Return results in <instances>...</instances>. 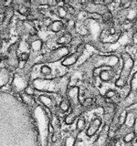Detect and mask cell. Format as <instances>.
<instances>
[{"mask_svg":"<svg viewBox=\"0 0 137 146\" xmlns=\"http://www.w3.org/2000/svg\"><path fill=\"white\" fill-rule=\"evenodd\" d=\"M120 64V59L115 55H99V54H92L86 60L80 64V68L82 70L84 73V76L90 81V77L93 76V72L100 68H115Z\"/></svg>","mask_w":137,"mask_h":146,"instance_id":"6da1fadb","label":"cell"},{"mask_svg":"<svg viewBox=\"0 0 137 146\" xmlns=\"http://www.w3.org/2000/svg\"><path fill=\"white\" fill-rule=\"evenodd\" d=\"M70 80V75L65 74L61 77L51 80L36 79L32 82L33 89L40 91H47L50 93H56L61 96L66 95L68 90V84Z\"/></svg>","mask_w":137,"mask_h":146,"instance_id":"7a4b0ae2","label":"cell"},{"mask_svg":"<svg viewBox=\"0 0 137 146\" xmlns=\"http://www.w3.org/2000/svg\"><path fill=\"white\" fill-rule=\"evenodd\" d=\"M33 116L39 131V144L40 146H48L49 127L50 124L48 112L46 111V110L44 108L38 105L33 110Z\"/></svg>","mask_w":137,"mask_h":146,"instance_id":"3957f363","label":"cell"},{"mask_svg":"<svg viewBox=\"0 0 137 146\" xmlns=\"http://www.w3.org/2000/svg\"><path fill=\"white\" fill-rule=\"evenodd\" d=\"M121 58L122 59V68L120 73V76L115 81V86L118 88H123L127 84V80L129 79L130 74L134 65V58L127 51H122L121 53Z\"/></svg>","mask_w":137,"mask_h":146,"instance_id":"277c9868","label":"cell"},{"mask_svg":"<svg viewBox=\"0 0 137 146\" xmlns=\"http://www.w3.org/2000/svg\"><path fill=\"white\" fill-rule=\"evenodd\" d=\"M116 18L119 25L134 23L137 19V2H132L129 7L122 8L118 11Z\"/></svg>","mask_w":137,"mask_h":146,"instance_id":"5b68a950","label":"cell"},{"mask_svg":"<svg viewBox=\"0 0 137 146\" xmlns=\"http://www.w3.org/2000/svg\"><path fill=\"white\" fill-rule=\"evenodd\" d=\"M81 7L84 11L90 13V14H95V15H99L102 17L106 13L110 12L109 8L107 6H105L102 3H98V2H90V1H83L80 2Z\"/></svg>","mask_w":137,"mask_h":146,"instance_id":"8992f818","label":"cell"},{"mask_svg":"<svg viewBox=\"0 0 137 146\" xmlns=\"http://www.w3.org/2000/svg\"><path fill=\"white\" fill-rule=\"evenodd\" d=\"M29 77L27 76V73L20 74V73H16L14 75L12 80V90L18 93H22L23 91L29 88Z\"/></svg>","mask_w":137,"mask_h":146,"instance_id":"52a82bcc","label":"cell"},{"mask_svg":"<svg viewBox=\"0 0 137 146\" xmlns=\"http://www.w3.org/2000/svg\"><path fill=\"white\" fill-rule=\"evenodd\" d=\"M70 49L67 46H61L50 51L47 56L43 57V62H56L63 58H66L70 54Z\"/></svg>","mask_w":137,"mask_h":146,"instance_id":"ba28073f","label":"cell"},{"mask_svg":"<svg viewBox=\"0 0 137 146\" xmlns=\"http://www.w3.org/2000/svg\"><path fill=\"white\" fill-rule=\"evenodd\" d=\"M137 103V91L130 90L128 95L124 99H122L120 102L116 105V113L121 114L123 111H125L127 108L131 107L132 105Z\"/></svg>","mask_w":137,"mask_h":146,"instance_id":"9c48e42d","label":"cell"},{"mask_svg":"<svg viewBox=\"0 0 137 146\" xmlns=\"http://www.w3.org/2000/svg\"><path fill=\"white\" fill-rule=\"evenodd\" d=\"M85 46H86V43L80 45V47H78L75 50V52L70 54L68 57H66L63 59L61 62L62 65L65 67H70L74 65V64H76V62L79 60V58L82 56V54H83L85 50Z\"/></svg>","mask_w":137,"mask_h":146,"instance_id":"30bf717a","label":"cell"},{"mask_svg":"<svg viewBox=\"0 0 137 146\" xmlns=\"http://www.w3.org/2000/svg\"><path fill=\"white\" fill-rule=\"evenodd\" d=\"M110 141V125L104 124L102 131L93 143V146H108Z\"/></svg>","mask_w":137,"mask_h":146,"instance_id":"8fae6325","label":"cell"},{"mask_svg":"<svg viewBox=\"0 0 137 146\" xmlns=\"http://www.w3.org/2000/svg\"><path fill=\"white\" fill-rule=\"evenodd\" d=\"M19 43H15L8 48V54L7 57V64L12 68H17L19 65V58H18L17 49Z\"/></svg>","mask_w":137,"mask_h":146,"instance_id":"7c38bea8","label":"cell"},{"mask_svg":"<svg viewBox=\"0 0 137 146\" xmlns=\"http://www.w3.org/2000/svg\"><path fill=\"white\" fill-rule=\"evenodd\" d=\"M17 29L19 32H22V33H25V34H29L30 36L37 34V29L34 24L32 23V21H29V20L20 21L18 23V25L17 26Z\"/></svg>","mask_w":137,"mask_h":146,"instance_id":"4fadbf2b","label":"cell"},{"mask_svg":"<svg viewBox=\"0 0 137 146\" xmlns=\"http://www.w3.org/2000/svg\"><path fill=\"white\" fill-rule=\"evenodd\" d=\"M39 100L42 103L44 106L49 110L50 111H54L57 109V103L52 97H50L49 95L42 94L39 96Z\"/></svg>","mask_w":137,"mask_h":146,"instance_id":"5bb4252c","label":"cell"},{"mask_svg":"<svg viewBox=\"0 0 137 146\" xmlns=\"http://www.w3.org/2000/svg\"><path fill=\"white\" fill-rule=\"evenodd\" d=\"M100 125H102V120L99 117H96L90 121V125L86 131V134L88 137H92L98 132Z\"/></svg>","mask_w":137,"mask_h":146,"instance_id":"9a60e30c","label":"cell"},{"mask_svg":"<svg viewBox=\"0 0 137 146\" xmlns=\"http://www.w3.org/2000/svg\"><path fill=\"white\" fill-rule=\"evenodd\" d=\"M99 76H100V79L102 81L109 82L116 76V71H115V70H113L112 68H106L105 70L100 72Z\"/></svg>","mask_w":137,"mask_h":146,"instance_id":"2e32d148","label":"cell"},{"mask_svg":"<svg viewBox=\"0 0 137 146\" xmlns=\"http://www.w3.org/2000/svg\"><path fill=\"white\" fill-rule=\"evenodd\" d=\"M137 119V111H127L126 117H125V121H124V124L127 128L134 131V126L135 121Z\"/></svg>","mask_w":137,"mask_h":146,"instance_id":"e0dca14e","label":"cell"},{"mask_svg":"<svg viewBox=\"0 0 137 146\" xmlns=\"http://www.w3.org/2000/svg\"><path fill=\"white\" fill-rule=\"evenodd\" d=\"M104 97L106 100H111V102H112L113 104H115V105H117L122 100L120 94H119L115 90H107L106 93H105Z\"/></svg>","mask_w":137,"mask_h":146,"instance_id":"ac0fdd59","label":"cell"},{"mask_svg":"<svg viewBox=\"0 0 137 146\" xmlns=\"http://www.w3.org/2000/svg\"><path fill=\"white\" fill-rule=\"evenodd\" d=\"M49 121H50V124H51L52 128L54 131L58 133V132L61 131V121H59V117L56 115V114H51L49 117Z\"/></svg>","mask_w":137,"mask_h":146,"instance_id":"d6986e66","label":"cell"},{"mask_svg":"<svg viewBox=\"0 0 137 146\" xmlns=\"http://www.w3.org/2000/svg\"><path fill=\"white\" fill-rule=\"evenodd\" d=\"M9 77H10V74L7 68H0V88L7 83Z\"/></svg>","mask_w":137,"mask_h":146,"instance_id":"ffe728a7","label":"cell"},{"mask_svg":"<svg viewBox=\"0 0 137 146\" xmlns=\"http://www.w3.org/2000/svg\"><path fill=\"white\" fill-rule=\"evenodd\" d=\"M72 39H73V36L70 33L67 32V33L62 35L61 36H59V38L57 39V43L59 45H62V46H66L68 44H70Z\"/></svg>","mask_w":137,"mask_h":146,"instance_id":"44dd1931","label":"cell"},{"mask_svg":"<svg viewBox=\"0 0 137 146\" xmlns=\"http://www.w3.org/2000/svg\"><path fill=\"white\" fill-rule=\"evenodd\" d=\"M64 27V23L61 20H55V21H52L51 23L49 24V26L48 27L49 30L50 31H53V32H59L61 30L63 29Z\"/></svg>","mask_w":137,"mask_h":146,"instance_id":"7402d4cb","label":"cell"},{"mask_svg":"<svg viewBox=\"0 0 137 146\" xmlns=\"http://www.w3.org/2000/svg\"><path fill=\"white\" fill-rule=\"evenodd\" d=\"M20 97H21L22 102H24L25 104L29 105V106H35V105H36L35 99L32 97L31 94H29L27 92H22L20 94Z\"/></svg>","mask_w":137,"mask_h":146,"instance_id":"603a6c76","label":"cell"},{"mask_svg":"<svg viewBox=\"0 0 137 146\" xmlns=\"http://www.w3.org/2000/svg\"><path fill=\"white\" fill-rule=\"evenodd\" d=\"M43 42L41 39L37 38L35 40H32V42L30 43V48L33 50L34 52H39L42 48Z\"/></svg>","mask_w":137,"mask_h":146,"instance_id":"cb8c5ba5","label":"cell"},{"mask_svg":"<svg viewBox=\"0 0 137 146\" xmlns=\"http://www.w3.org/2000/svg\"><path fill=\"white\" fill-rule=\"evenodd\" d=\"M17 12L22 16H25L29 17V15L31 14V9L29 8V7L26 6V5H18L17 6Z\"/></svg>","mask_w":137,"mask_h":146,"instance_id":"d4e9b609","label":"cell"},{"mask_svg":"<svg viewBox=\"0 0 137 146\" xmlns=\"http://www.w3.org/2000/svg\"><path fill=\"white\" fill-rule=\"evenodd\" d=\"M86 126V121H85V119L82 118V117H79L77 120V123H76V129L77 131L80 132L81 131L84 130V128Z\"/></svg>","mask_w":137,"mask_h":146,"instance_id":"484cf974","label":"cell"},{"mask_svg":"<svg viewBox=\"0 0 137 146\" xmlns=\"http://www.w3.org/2000/svg\"><path fill=\"white\" fill-rule=\"evenodd\" d=\"M75 143L76 136L73 134L68 135L67 138L65 139V141H64V146H75Z\"/></svg>","mask_w":137,"mask_h":146,"instance_id":"4316f807","label":"cell"},{"mask_svg":"<svg viewBox=\"0 0 137 146\" xmlns=\"http://www.w3.org/2000/svg\"><path fill=\"white\" fill-rule=\"evenodd\" d=\"M135 137H136V132H134V131H132L129 132V133H127L122 139L125 143L129 144V143H132V141L135 139Z\"/></svg>","mask_w":137,"mask_h":146,"instance_id":"83f0119b","label":"cell"},{"mask_svg":"<svg viewBox=\"0 0 137 146\" xmlns=\"http://www.w3.org/2000/svg\"><path fill=\"white\" fill-rule=\"evenodd\" d=\"M70 108V103H68V100L63 99L61 102V103H59V110L65 112V111H68V109Z\"/></svg>","mask_w":137,"mask_h":146,"instance_id":"f1b7e54d","label":"cell"},{"mask_svg":"<svg viewBox=\"0 0 137 146\" xmlns=\"http://www.w3.org/2000/svg\"><path fill=\"white\" fill-rule=\"evenodd\" d=\"M130 90L137 91V71L134 73V75L132 76L131 83H130Z\"/></svg>","mask_w":137,"mask_h":146,"instance_id":"f546056e","label":"cell"},{"mask_svg":"<svg viewBox=\"0 0 137 146\" xmlns=\"http://www.w3.org/2000/svg\"><path fill=\"white\" fill-rule=\"evenodd\" d=\"M57 13H58L59 17L61 18H66L67 16L68 15V11L66 10V8L64 7H59L57 8Z\"/></svg>","mask_w":137,"mask_h":146,"instance_id":"4dcf8cb0","label":"cell"},{"mask_svg":"<svg viewBox=\"0 0 137 146\" xmlns=\"http://www.w3.org/2000/svg\"><path fill=\"white\" fill-rule=\"evenodd\" d=\"M51 68H50L49 66L47 65H43L42 67L40 68V72L42 73L43 75H49L51 74Z\"/></svg>","mask_w":137,"mask_h":146,"instance_id":"1f68e13d","label":"cell"},{"mask_svg":"<svg viewBox=\"0 0 137 146\" xmlns=\"http://www.w3.org/2000/svg\"><path fill=\"white\" fill-rule=\"evenodd\" d=\"M6 20V11L0 12V23H3Z\"/></svg>","mask_w":137,"mask_h":146,"instance_id":"d6a6232c","label":"cell"},{"mask_svg":"<svg viewBox=\"0 0 137 146\" xmlns=\"http://www.w3.org/2000/svg\"><path fill=\"white\" fill-rule=\"evenodd\" d=\"M108 146H116V141L113 140V139H111V141H110Z\"/></svg>","mask_w":137,"mask_h":146,"instance_id":"836d02e7","label":"cell"},{"mask_svg":"<svg viewBox=\"0 0 137 146\" xmlns=\"http://www.w3.org/2000/svg\"><path fill=\"white\" fill-rule=\"evenodd\" d=\"M1 46H2V38H0V48H1Z\"/></svg>","mask_w":137,"mask_h":146,"instance_id":"e575fe53","label":"cell"},{"mask_svg":"<svg viewBox=\"0 0 137 146\" xmlns=\"http://www.w3.org/2000/svg\"><path fill=\"white\" fill-rule=\"evenodd\" d=\"M126 146H134V145H132V143H129V144H127Z\"/></svg>","mask_w":137,"mask_h":146,"instance_id":"d590c367","label":"cell"}]
</instances>
